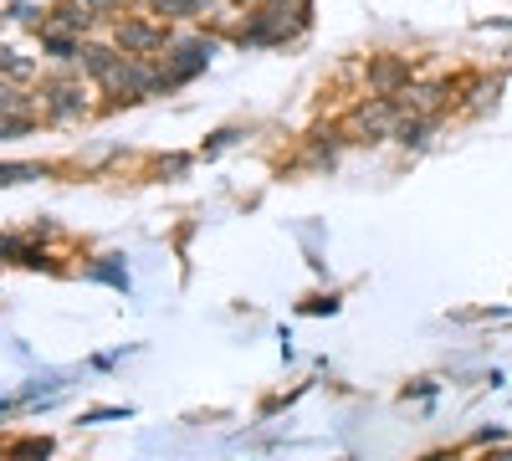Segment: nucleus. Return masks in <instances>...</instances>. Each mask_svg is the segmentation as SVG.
<instances>
[{
  "label": "nucleus",
  "instance_id": "nucleus-18",
  "mask_svg": "<svg viewBox=\"0 0 512 461\" xmlns=\"http://www.w3.org/2000/svg\"><path fill=\"white\" fill-rule=\"evenodd\" d=\"M123 415H128L123 405H103V410H88V415H82V421L93 426V421H123Z\"/></svg>",
  "mask_w": 512,
  "mask_h": 461
},
{
  "label": "nucleus",
  "instance_id": "nucleus-24",
  "mask_svg": "<svg viewBox=\"0 0 512 461\" xmlns=\"http://www.w3.org/2000/svg\"><path fill=\"white\" fill-rule=\"evenodd\" d=\"M425 461H456V451H451V456H446V451H441V456H425Z\"/></svg>",
  "mask_w": 512,
  "mask_h": 461
},
{
  "label": "nucleus",
  "instance_id": "nucleus-22",
  "mask_svg": "<svg viewBox=\"0 0 512 461\" xmlns=\"http://www.w3.org/2000/svg\"><path fill=\"white\" fill-rule=\"evenodd\" d=\"M477 441H482V446H497V441H502V426H487V431H477Z\"/></svg>",
  "mask_w": 512,
  "mask_h": 461
},
{
  "label": "nucleus",
  "instance_id": "nucleus-23",
  "mask_svg": "<svg viewBox=\"0 0 512 461\" xmlns=\"http://www.w3.org/2000/svg\"><path fill=\"white\" fill-rule=\"evenodd\" d=\"M487 461H512V446H497V451H492Z\"/></svg>",
  "mask_w": 512,
  "mask_h": 461
},
{
  "label": "nucleus",
  "instance_id": "nucleus-5",
  "mask_svg": "<svg viewBox=\"0 0 512 461\" xmlns=\"http://www.w3.org/2000/svg\"><path fill=\"white\" fill-rule=\"evenodd\" d=\"M410 82H415V72H410L405 57H374V62H369V88H374L379 98H400Z\"/></svg>",
  "mask_w": 512,
  "mask_h": 461
},
{
  "label": "nucleus",
  "instance_id": "nucleus-12",
  "mask_svg": "<svg viewBox=\"0 0 512 461\" xmlns=\"http://www.w3.org/2000/svg\"><path fill=\"white\" fill-rule=\"evenodd\" d=\"M47 456H52V441L47 436H31V441H21V446L6 451V461H47Z\"/></svg>",
  "mask_w": 512,
  "mask_h": 461
},
{
  "label": "nucleus",
  "instance_id": "nucleus-1",
  "mask_svg": "<svg viewBox=\"0 0 512 461\" xmlns=\"http://www.w3.org/2000/svg\"><path fill=\"white\" fill-rule=\"evenodd\" d=\"M216 57V36H169L164 62H159V93H175L185 88L190 77H200Z\"/></svg>",
  "mask_w": 512,
  "mask_h": 461
},
{
  "label": "nucleus",
  "instance_id": "nucleus-6",
  "mask_svg": "<svg viewBox=\"0 0 512 461\" xmlns=\"http://www.w3.org/2000/svg\"><path fill=\"white\" fill-rule=\"evenodd\" d=\"M93 6H88V0H62V6H52L47 16H41V26H47V31H67V36H88L93 31Z\"/></svg>",
  "mask_w": 512,
  "mask_h": 461
},
{
  "label": "nucleus",
  "instance_id": "nucleus-10",
  "mask_svg": "<svg viewBox=\"0 0 512 461\" xmlns=\"http://www.w3.org/2000/svg\"><path fill=\"white\" fill-rule=\"evenodd\" d=\"M118 47H103V41H82V57H77V67H82V77H93V82H103L113 67H118Z\"/></svg>",
  "mask_w": 512,
  "mask_h": 461
},
{
  "label": "nucleus",
  "instance_id": "nucleus-21",
  "mask_svg": "<svg viewBox=\"0 0 512 461\" xmlns=\"http://www.w3.org/2000/svg\"><path fill=\"white\" fill-rule=\"evenodd\" d=\"M308 313H338V298H313Z\"/></svg>",
  "mask_w": 512,
  "mask_h": 461
},
{
  "label": "nucleus",
  "instance_id": "nucleus-13",
  "mask_svg": "<svg viewBox=\"0 0 512 461\" xmlns=\"http://www.w3.org/2000/svg\"><path fill=\"white\" fill-rule=\"evenodd\" d=\"M26 180H47L41 164H0V185H26Z\"/></svg>",
  "mask_w": 512,
  "mask_h": 461
},
{
  "label": "nucleus",
  "instance_id": "nucleus-19",
  "mask_svg": "<svg viewBox=\"0 0 512 461\" xmlns=\"http://www.w3.org/2000/svg\"><path fill=\"white\" fill-rule=\"evenodd\" d=\"M11 16H16V21H26V26H31V21H36V16H41V11H36V6H31V0H16V6H11Z\"/></svg>",
  "mask_w": 512,
  "mask_h": 461
},
{
  "label": "nucleus",
  "instance_id": "nucleus-7",
  "mask_svg": "<svg viewBox=\"0 0 512 461\" xmlns=\"http://www.w3.org/2000/svg\"><path fill=\"white\" fill-rule=\"evenodd\" d=\"M210 11H221V0H149V16H159L164 26L169 21H200Z\"/></svg>",
  "mask_w": 512,
  "mask_h": 461
},
{
  "label": "nucleus",
  "instance_id": "nucleus-15",
  "mask_svg": "<svg viewBox=\"0 0 512 461\" xmlns=\"http://www.w3.org/2000/svg\"><path fill=\"white\" fill-rule=\"evenodd\" d=\"M0 72H11L16 82H26V77H31V62H26L21 52H11V47H0Z\"/></svg>",
  "mask_w": 512,
  "mask_h": 461
},
{
  "label": "nucleus",
  "instance_id": "nucleus-11",
  "mask_svg": "<svg viewBox=\"0 0 512 461\" xmlns=\"http://www.w3.org/2000/svg\"><path fill=\"white\" fill-rule=\"evenodd\" d=\"M118 262H123V257H103L98 267H88V277H93V282H108V287H118V292H128V272H123Z\"/></svg>",
  "mask_w": 512,
  "mask_h": 461
},
{
  "label": "nucleus",
  "instance_id": "nucleus-14",
  "mask_svg": "<svg viewBox=\"0 0 512 461\" xmlns=\"http://www.w3.org/2000/svg\"><path fill=\"white\" fill-rule=\"evenodd\" d=\"M31 113H0V139H16V134H31Z\"/></svg>",
  "mask_w": 512,
  "mask_h": 461
},
{
  "label": "nucleus",
  "instance_id": "nucleus-17",
  "mask_svg": "<svg viewBox=\"0 0 512 461\" xmlns=\"http://www.w3.org/2000/svg\"><path fill=\"white\" fill-rule=\"evenodd\" d=\"M241 139V129H221V134H210V144H205V154H221V149H231Z\"/></svg>",
  "mask_w": 512,
  "mask_h": 461
},
{
  "label": "nucleus",
  "instance_id": "nucleus-20",
  "mask_svg": "<svg viewBox=\"0 0 512 461\" xmlns=\"http://www.w3.org/2000/svg\"><path fill=\"white\" fill-rule=\"evenodd\" d=\"M88 6H93V16H113V11L128 6V0H88Z\"/></svg>",
  "mask_w": 512,
  "mask_h": 461
},
{
  "label": "nucleus",
  "instance_id": "nucleus-2",
  "mask_svg": "<svg viewBox=\"0 0 512 461\" xmlns=\"http://www.w3.org/2000/svg\"><path fill=\"white\" fill-rule=\"evenodd\" d=\"M169 36H175V31H169L159 16H123L113 26V47L123 57H154V52L169 47Z\"/></svg>",
  "mask_w": 512,
  "mask_h": 461
},
{
  "label": "nucleus",
  "instance_id": "nucleus-9",
  "mask_svg": "<svg viewBox=\"0 0 512 461\" xmlns=\"http://www.w3.org/2000/svg\"><path fill=\"white\" fill-rule=\"evenodd\" d=\"M436 123H441V113H405L400 123H395V144H405V149H425L431 144V134H436Z\"/></svg>",
  "mask_w": 512,
  "mask_h": 461
},
{
  "label": "nucleus",
  "instance_id": "nucleus-25",
  "mask_svg": "<svg viewBox=\"0 0 512 461\" xmlns=\"http://www.w3.org/2000/svg\"><path fill=\"white\" fill-rule=\"evenodd\" d=\"M0 262H6V257H0Z\"/></svg>",
  "mask_w": 512,
  "mask_h": 461
},
{
  "label": "nucleus",
  "instance_id": "nucleus-8",
  "mask_svg": "<svg viewBox=\"0 0 512 461\" xmlns=\"http://www.w3.org/2000/svg\"><path fill=\"white\" fill-rule=\"evenodd\" d=\"M446 93H451V82H410V88L400 93V108L405 113H441Z\"/></svg>",
  "mask_w": 512,
  "mask_h": 461
},
{
  "label": "nucleus",
  "instance_id": "nucleus-16",
  "mask_svg": "<svg viewBox=\"0 0 512 461\" xmlns=\"http://www.w3.org/2000/svg\"><path fill=\"white\" fill-rule=\"evenodd\" d=\"M0 113H31V98L16 93L11 82H0Z\"/></svg>",
  "mask_w": 512,
  "mask_h": 461
},
{
  "label": "nucleus",
  "instance_id": "nucleus-3",
  "mask_svg": "<svg viewBox=\"0 0 512 461\" xmlns=\"http://www.w3.org/2000/svg\"><path fill=\"white\" fill-rule=\"evenodd\" d=\"M41 113H47L52 123H82L93 108H88V88L72 77V72H62V77H47L41 82Z\"/></svg>",
  "mask_w": 512,
  "mask_h": 461
},
{
  "label": "nucleus",
  "instance_id": "nucleus-4",
  "mask_svg": "<svg viewBox=\"0 0 512 461\" xmlns=\"http://www.w3.org/2000/svg\"><path fill=\"white\" fill-rule=\"evenodd\" d=\"M400 118H405L400 98H369V103L354 108V129H359L364 139H390Z\"/></svg>",
  "mask_w": 512,
  "mask_h": 461
}]
</instances>
